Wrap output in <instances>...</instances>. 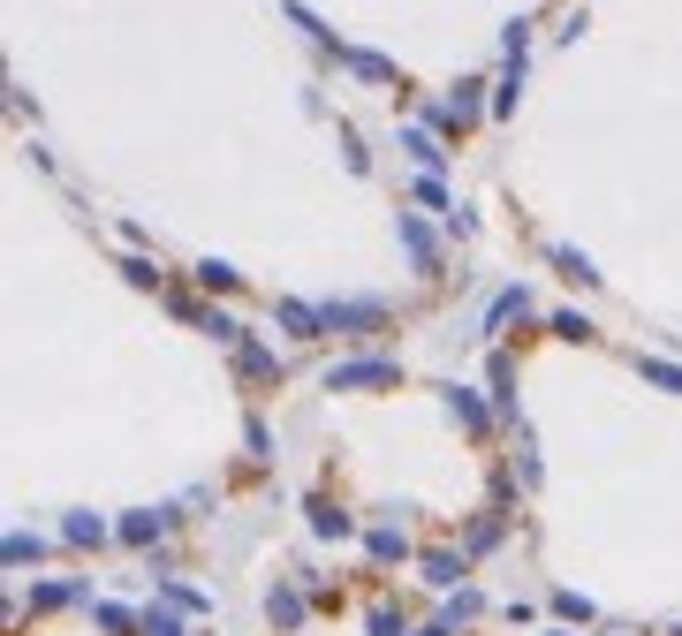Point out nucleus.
Listing matches in <instances>:
<instances>
[]
</instances>
